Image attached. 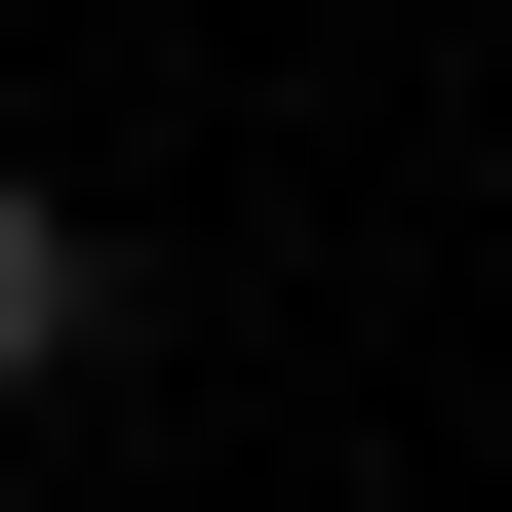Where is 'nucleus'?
Wrapping results in <instances>:
<instances>
[{
    "label": "nucleus",
    "mask_w": 512,
    "mask_h": 512,
    "mask_svg": "<svg viewBox=\"0 0 512 512\" xmlns=\"http://www.w3.org/2000/svg\"><path fill=\"white\" fill-rule=\"evenodd\" d=\"M79 316H119V276H79V197H40V158H0V394H40Z\"/></svg>",
    "instance_id": "nucleus-1"
}]
</instances>
